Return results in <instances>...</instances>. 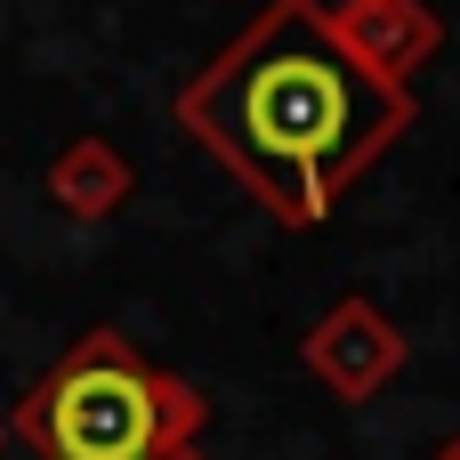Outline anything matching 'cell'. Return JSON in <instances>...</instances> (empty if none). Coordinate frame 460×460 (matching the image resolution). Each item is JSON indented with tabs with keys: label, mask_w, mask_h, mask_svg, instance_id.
Returning <instances> with one entry per match:
<instances>
[{
	"label": "cell",
	"mask_w": 460,
	"mask_h": 460,
	"mask_svg": "<svg viewBox=\"0 0 460 460\" xmlns=\"http://www.w3.org/2000/svg\"><path fill=\"white\" fill-rule=\"evenodd\" d=\"M202 429L210 396L113 323H89L8 412L32 460H186Z\"/></svg>",
	"instance_id": "2"
},
{
	"label": "cell",
	"mask_w": 460,
	"mask_h": 460,
	"mask_svg": "<svg viewBox=\"0 0 460 460\" xmlns=\"http://www.w3.org/2000/svg\"><path fill=\"white\" fill-rule=\"evenodd\" d=\"M404 364H412L404 332H396L388 307H372L364 291L332 299V307L299 332V372H307L323 396H340V404H372V396H388Z\"/></svg>",
	"instance_id": "3"
},
{
	"label": "cell",
	"mask_w": 460,
	"mask_h": 460,
	"mask_svg": "<svg viewBox=\"0 0 460 460\" xmlns=\"http://www.w3.org/2000/svg\"><path fill=\"white\" fill-rule=\"evenodd\" d=\"M40 186H49V202L73 218V226H105V218H121L129 210V194H137V170H129V154L113 146V137H65L57 154H49V170H40Z\"/></svg>",
	"instance_id": "5"
},
{
	"label": "cell",
	"mask_w": 460,
	"mask_h": 460,
	"mask_svg": "<svg viewBox=\"0 0 460 460\" xmlns=\"http://www.w3.org/2000/svg\"><path fill=\"white\" fill-rule=\"evenodd\" d=\"M437 460H460V437H453V445H445V453H437Z\"/></svg>",
	"instance_id": "6"
},
{
	"label": "cell",
	"mask_w": 460,
	"mask_h": 460,
	"mask_svg": "<svg viewBox=\"0 0 460 460\" xmlns=\"http://www.w3.org/2000/svg\"><path fill=\"white\" fill-rule=\"evenodd\" d=\"M170 121L283 226H323L348 186L420 121V97L380 81L332 32L323 0H267L194 81H178Z\"/></svg>",
	"instance_id": "1"
},
{
	"label": "cell",
	"mask_w": 460,
	"mask_h": 460,
	"mask_svg": "<svg viewBox=\"0 0 460 460\" xmlns=\"http://www.w3.org/2000/svg\"><path fill=\"white\" fill-rule=\"evenodd\" d=\"M186 460H202V453H186Z\"/></svg>",
	"instance_id": "7"
},
{
	"label": "cell",
	"mask_w": 460,
	"mask_h": 460,
	"mask_svg": "<svg viewBox=\"0 0 460 460\" xmlns=\"http://www.w3.org/2000/svg\"><path fill=\"white\" fill-rule=\"evenodd\" d=\"M323 16H332V32H340L380 81H404V89H412V73L445 49V16H437L429 0H323Z\"/></svg>",
	"instance_id": "4"
}]
</instances>
